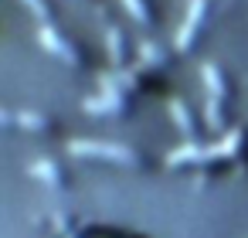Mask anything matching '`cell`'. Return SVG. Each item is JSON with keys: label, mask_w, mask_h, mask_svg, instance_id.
<instances>
[{"label": "cell", "mask_w": 248, "mask_h": 238, "mask_svg": "<svg viewBox=\"0 0 248 238\" xmlns=\"http://www.w3.org/2000/svg\"><path fill=\"white\" fill-rule=\"evenodd\" d=\"M201 14H204V0H190L187 17H184V24H180V31H177V48H180V51L190 48V41H194V34H197V24H201Z\"/></svg>", "instance_id": "obj_2"}, {"label": "cell", "mask_w": 248, "mask_h": 238, "mask_svg": "<svg viewBox=\"0 0 248 238\" xmlns=\"http://www.w3.org/2000/svg\"><path fill=\"white\" fill-rule=\"evenodd\" d=\"M14 119H17L24 129H45V126H48V119H45V116H38V112H17Z\"/></svg>", "instance_id": "obj_9"}, {"label": "cell", "mask_w": 248, "mask_h": 238, "mask_svg": "<svg viewBox=\"0 0 248 238\" xmlns=\"http://www.w3.org/2000/svg\"><path fill=\"white\" fill-rule=\"evenodd\" d=\"M126 7H129V14H136V21H146V7H143V0H126Z\"/></svg>", "instance_id": "obj_14"}, {"label": "cell", "mask_w": 248, "mask_h": 238, "mask_svg": "<svg viewBox=\"0 0 248 238\" xmlns=\"http://www.w3.org/2000/svg\"><path fill=\"white\" fill-rule=\"evenodd\" d=\"M38 38H41V45H45L51 55L65 58V62H75V51H72V45H68V41H62V38L55 34V28H48V24H45V28L38 31Z\"/></svg>", "instance_id": "obj_4"}, {"label": "cell", "mask_w": 248, "mask_h": 238, "mask_svg": "<svg viewBox=\"0 0 248 238\" xmlns=\"http://www.w3.org/2000/svg\"><path fill=\"white\" fill-rule=\"evenodd\" d=\"M143 58H146V62H153V65H156V62H160V51H156V48H153V45H143Z\"/></svg>", "instance_id": "obj_15"}, {"label": "cell", "mask_w": 248, "mask_h": 238, "mask_svg": "<svg viewBox=\"0 0 248 238\" xmlns=\"http://www.w3.org/2000/svg\"><path fill=\"white\" fill-rule=\"evenodd\" d=\"M201 75H204V82H207V89H211V95H217L221 99V92H224V82H221V72L211 65V62H204L201 65Z\"/></svg>", "instance_id": "obj_6"}, {"label": "cell", "mask_w": 248, "mask_h": 238, "mask_svg": "<svg viewBox=\"0 0 248 238\" xmlns=\"http://www.w3.org/2000/svg\"><path fill=\"white\" fill-rule=\"evenodd\" d=\"M24 7H31L34 11V17H41V21H48V7H45V0H21Z\"/></svg>", "instance_id": "obj_12"}, {"label": "cell", "mask_w": 248, "mask_h": 238, "mask_svg": "<svg viewBox=\"0 0 248 238\" xmlns=\"http://www.w3.org/2000/svg\"><path fill=\"white\" fill-rule=\"evenodd\" d=\"M207 126H211V129L221 126V102H217V95L207 99Z\"/></svg>", "instance_id": "obj_11"}, {"label": "cell", "mask_w": 248, "mask_h": 238, "mask_svg": "<svg viewBox=\"0 0 248 238\" xmlns=\"http://www.w3.org/2000/svg\"><path fill=\"white\" fill-rule=\"evenodd\" d=\"M85 109H89V112H119V109H123V99H119L116 85L109 82V75L102 79V95L85 99Z\"/></svg>", "instance_id": "obj_3"}, {"label": "cell", "mask_w": 248, "mask_h": 238, "mask_svg": "<svg viewBox=\"0 0 248 238\" xmlns=\"http://www.w3.org/2000/svg\"><path fill=\"white\" fill-rule=\"evenodd\" d=\"M187 160H207V146L184 143V146H177V150L167 153V163H170V167H180V163H187Z\"/></svg>", "instance_id": "obj_5"}, {"label": "cell", "mask_w": 248, "mask_h": 238, "mask_svg": "<svg viewBox=\"0 0 248 238\" xmlns=\"http://www.w3.org/2000/svg\"><path fill=\"white\" fill-rule=\"evenodd\" d=\"M31 177H41V180H58V167L55 163H48V160H38V163H31V170H28Z\"/></svg>", "instance_id": "obj_7"}, {"label": "cell", "mask_w": 248, "mask_h": 238, "mask_svg": "<svg viewBox=\"0 0 248 238\" xmlns=\"http://www.w3.org/2000/svg\"><path fill=\"white\" fill-rule=\"evenodd\" d=\"M238 146H241V133H238V129H231V133L224 136V143H221V157H234V153H238Z\"/></svg>", "instance_id": "obj_10"}, {"label": "cell", "mask_w": 248, "mask_h": 238, "mask_svg": "<svg viewBox=\"0 0 248 238\" xmlns=\"http://www.w3.org/2000/svg\"><path fill=\"white\" fill-rule=\"evenodd\" d=\"M170 116H173V123H177L184 133H190V116H187V109H184L180 99H170Z\"/></svg>", "instance_id": "obj_8"}, {"label": "cell", "mask_w": 248, "mask_h": 238, "mask_svg": "<svg viewBox=\"0 0 248 238\" xmlns=\"http://www.w3.org/2000/svg\"><path fill=\"white\" fill-rule=\"evenodd\" d=\"M68 153L72 157H109V160H119V163H133V150L129 146H119V143H92V140H72L68 143Z\"/></svg>", "instance_id": "obj_1"}, {"label": "cell", "mask_w": 248, "mask_h": 238, "mask_svg": "<svg viewBox=\"0 0 248 238\" xmlns=\"http://www.w3.org/2000/svg\"><path fill=\"white\" fill-rule=\"evenodd\" d=\"M109 55H112V62L123 58V51H119V31H109Z\"/></svg>", "instance_id": "obj_13"}]
</instances>
